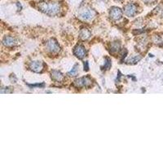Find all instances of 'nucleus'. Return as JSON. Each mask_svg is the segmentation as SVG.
Wrapping results in <instances>:
<instances>
[{
	"mask_svg": "<svg viewBox=\"0 0 163 163\" xmlns=\"http://www.w3.org/2000/svg\"><path fill=\"white\" fill-rule=\"evenodd\" d=\"M162 16H163V11H162Z\"/></svg>",
	"mask_w": 163,
	"mask_h": 163,
	"instance_id": "19",
	"label": "nucleus"
},
{
	"mask_svg": "<svg viewBox=\"0 0 163 163\" xmlns=\"http://www.w3.org/2000/svg\"><path fill=\"white\" fill-rule=\"evenodd\" d=\"M84 70H86V71L89 70V65H88V62L87 61L84 62Z\"/></svg>",
	"mask_w": 163,
	"mask_h": 163,
	"instance_id": "16",
	"label": "nucleus"
},
{
	"mask_svg": "<svg viewBox=\"0 0 163 163\" xmlns=\"http://www.w3.org/2000/svg\"><path fill=\"white\" fill-rule=\"evenodd\" d=\"M43 63L39 61H32L29 64V69L35 73H41L43 70Z\"/></svg>",
	"mask_w": 163,
	"mask_h": 163,
	"instance_id": "7",
	"label": "nucleus"
},
{
	"mask_svg": "<svg viewBox=\"0 0 163 163\" xmlns=\"http://www.w3.org/2000/svg\"><path fill=\"white\" fill-rule=\"evenodd\" d=\"M140 59H141L140 56H134V57H131L130 59H129V60L127 61V64H131V65L136 64V63H138V62L140 61Z\"/></svg>",
	"mask_w": 163,
	"mask_h": 163,
	"instance_id": "13",
	"label": "nucleus"
},
{
	"mask_svg": "<svg viewBox=\"0 0 163 163\" xmlns=\"http://www.w3.org/2000/svg\"><path fill=\"white\" fill-rule=\"evenodd\" d=\"M3 43L6 47H13L16 45V40L13 37L6 36L3 40Z\"/></svg>",
	"mask_w": 163,
	"mask_h": 163,
	"instance_id": "9",
	"label": "nucleus"
},
{
	"mask_svg": "<svg viewBox=\"0 0 163 163\" xmlns=\"http://www.w3.org/2000/svg\"><path fill=\"white\" fill-rule=\"evenodd\" d=\"M109 16L113 21H118L122 17V11L117 7H112L109 11Z\"/></svg>",
	"mask_w": 163,
	"mask_h": 163,
	"instance_id": "5",
	"label": "nucleus"
},
{
	"mask_svg": "<svg viewBox=\"0 0 163 163\" xmlns=\"http://www.w3.org/2000/svg\"><path fill=\"white\" fill-rule=\"evenodd\" d=\"M38 9L45 14L54 16L61 11V7L57 3L52 2H42L38 4Z\"/></svg>",
	"mask_w": 163,
	"mask_h": 163,
	"instance_id": "1",
	"label": "nucleus"
},
{
	"mask_svg": "<svg viewBox=\"0 0 163 163\" xmlns=\"http://www.w3.org/2000/svg\"><path fill=\"white\" fill-rule=\"evenodd\" d=\"M95 16H96V12L93 9H91V7H83L80 9V11H78V17L85 21H89L93 20L95 17Z\"/></svg>",
	"mask_w": 163,
	"mask_h": 163,
	"instance_id": "2",
	"label": "nucleus"
},
{
	"mask_svg": "<svg viewBox=\"0 0 163 163\" xmlns=\"http://www.w3.org/2000/svg\"><path fill=\"white\" fill-rule=\"evenodd\" d=\"M136 11H137V7L132 3H129L124 7V12L127 16H130V17L134 16L136 14Z\"/></svg>",
	"mask_w": 163,
	"mask_h": 163,
	"instance_id": "6",
	"label": "nucleus"
},
{
	"mask_svg": "<svg viewBox=\"0 0 163 163\" xmlns=\"http://www.w3.org/2000/svg\"><path fill=\"white\" fill-rule=\"evenodd\" d=\"M145 4H152L153 2H155L156 0H143Z\"/></svg>",
	"mask_w": 163,
	"mask_h": 163,
	"instance_id": "17",
	"label": "nucleus"
},
{
	"mask_svg": "<svg viewBox=\"0 0 163 163\" xmlns=\"http://www.w3.org/2000/svg\"><path fill=\"white\" fill-rule=\"evenodd\" d=\"M117 1H122V0H117Z\"/></svg>",
	"mask_w": 163,
	"mask_h": 163,
	"instance_id": "18",
	"label": "nucleus"
},
{
	"mask_svg": "<svg viewBox=\"0 0 163 163\" xmlns=\"http://www.w3.org/2000/svg\"><path fill=\"white\" fill-rule=\"evenodd\" d=\"M92 83V80L89 77H83L74 81L75 86L78 87H88Z\"/></svg>",
	"mask_w": 163,
	"mask_h": 163,
	"instance_id": "4",
	"label": "nucleus"
},
{
	"mask_svg": "<svg viewBox=\"0 0 163 163\" xmlns=\"http://www.w3.org/2000/svg\"><path fill=\"white\" fill-rule=\"evenodd\" d=\"M46 49L47 51L51 53H56L60 51L61 47L56 41H55L54 39H50L46 43Z\"/></svg>",
	"mask_w": 163,
	"mask_h": 163,
	"instance_id": "3",
	"label": "nucleus"
},
{
	"mask_svg": "<svg viewBox=\"0 0 163 163\" xmlns=\"http://www.w3.org/2000/svg\"><path fill=\"white\" fill-rule=\"evenodd\" d=\"M73 54L78 59H83L86 56L87 51H86V49H85V47L83 46L78 45L73 49Z\"/></svg>",
	"mask_w": 163,
	"mask_h": 163,
	"instance_id": "8",
	"label": "nucleus"
},
{
	"mask_svg": "<svg viewBox=\"0 0 163 163\" xmlns=\"http://www.w3.org/2000/svg\"><path fill=\"white\" fill-rule=\"evenodd\" d=\"M120 49V43L117 42H113L110 46V50L112 52H117Z\"/></svg>",
	"mask_w": 163,
	"mask_h": 163,
	"instance_id": "12",
	"label": "nucleus"
},
{
	"mask_svg": "<svg viewBox=\"0 0 163 163\" xmlns=\"http://www.w3.org/2000/svg\"><path fill=\"white\" fill-rule=\"evenodd\" d=\"M111 67V60L109 58L105 59V63L104 65V69H109Z\"/></svg>",
	"mask_w": 163,
	"mask_h": 163,
	"instance_id": "15",
	"label": "nucleus"
},
{
	"mask_svg": "<svg viewBox=\"0 0 163 163\" xmlns=\"http://www.w3.org/2000/svg\"><path fill=\"white\" fill-rule=\"evenodd\" d=\"M91 36V32L87 29H83L79 33L80 38H81L82 40H83V41L87 40Z\"/></svg>",
	"mask_w": 163,
	"mask_h": 163,
	"instance_id": "11",
	"label": "nucleus"
},
{
	"mask_svg": "<svg viewBox=\"0 0 163 163\" xmlns=\"http://www.w3.org/2000/svg\"><path fill=\"white\" fill-rule=\"evenodd\" d=\"M78 65L77 64L75 65L73 67V69L68 73V74H69V76H75L78 74Z\"/></svg>",
	"mask_w": 163,
	"mask_h": 163,
	"instance_id": "14",
	"label": "nucleus"
},
{
	"mask_svg": "<svg viewBox=\"0 0 163 163\" xmlns=\"http://www.w3.org/2000/svg\"><path fill=\"white\" fill-rule=\"evenodd\" d=\"M51 78L54 81H56V82H61L62 80L64 79V75L61 72H59V71L54 70V71L51 72Z\"/></svg>",
	"mask_w": 163,
	"mask_h": 163,
	"instance_id": "10",
	"label": "nucleus"
}]
</instances>
